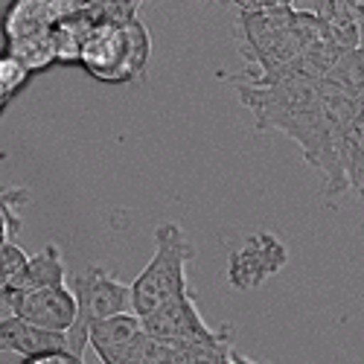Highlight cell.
<instances>
[{"mask_svg": "<svg viewBox=\"0 0 364 364\" xmlns=\"http://www.w3.org/2000/svg\"><path fill=\"white\" fill-rule=\"evenodd\" d=\"M236 90L259 129H274L300 146L306 164L323 175L326 198H336L350 187L341 146L350 123L364 108L355 90L306 73H289L265 85L239 82Z\"/></svg>", "mask_w": 364, "mask_h": 364, "instance_id": "cell-1", "label": "cell"}, {"mask_svg": "<svg viewBox=\"0 0 364 364\" xmlns=\"http://www.w3.org/2000/svg\"><path fill=\"white\" fill-rule=\"evenodd\" d=\"M236 36H239V53L248 62V70L242 79L233 82L265 85L277 79L318 38L332 33L326 15L303 12V9L297 12L294 6H274V9L242 12L236 23Z\"/></svg>", "mask_w": 364, "mask_h": 364, "instance_id": "cell-2", "label": "cell"}, {"mask_svg": "<svg viewBox=\"0 0 364 364\" xmlns=\"http://www.w3.org/2000/svg\"><path fill=\"white\" fill-rule=\"evenodd\" d=\"M151 53L149 29L132 18H97L82 50V68L108 85H126L143 76Z\"/></svg>", "mask_w": 364, "mask_h": 364, "instance_id": "cell-3", "label": "cell"}, {"mask_svg": "<svg viewBox=\"0 0 364 364\" xmlns=\"http://www.w3.org/2000/svg\"><path fill=\"white\" fill-rule=\"evenodd\" d=\"M193 248L181 225L166 222L155 230V254L132 283V306L137 315H149L164 303L187 294V262Z\"/></svg>", "mask_w": 364, "mask_h": 364, "instance_id": "cell-4", "label": "cell"}, {"mask_svg": "<svg viewBox=\"0 0 364 364\" xmlns=\"http://www.w3.org/2000/svg\"><path fill=\"white\" fill-rule=\"evenodd\" d=\"M68 286L76 294V321L68 329V344L79 355L87 350V336L94 323L119 312H134L132 286L117 280L102 265H87L82 274H73L68 280Z\"/></svg>", "mask_w": 364, "mask_h": 364, "instance_id": "cell-5", "label": "cell"}, {"mask_svg": "<svg viewBox=\"0 0 364 364\" xmlns=\"http://www.w3.org/2000/svg\"><path fill=\"white\" fill-rule=\"evenodd\" d=\"M289 262V248L274 236V233H254L242 242L239 248L230 251L228 257V280L239 291H251L262 286L271 274L283 271Z\"/></svg>", "mask_w": 364, "mask_h": 364, "instance_id": "cell-6", "label": "cell"}, {"mask_svg": "<svg viewBox=\"0 0 364 364\" xmlns=\"http://www.w3.org/2000/svg\"><path fill=\"white\" fill-rule=\"evenodd\" d=\"M143 323L151 336L164 341H230L228 329L207 326L190 291L164 303L161 309L143 315Z\"/></svg>", "mask_w": 364, "mask_h": 364, "instance_id": "cell-7", "label": "cell"}, {"mask_svg": "<svg viewBox=\"0 0 364 364\" xmlns=\"http://www.w3.org/2000/svg\"><path fill=\"white\" fill-rule=\"evenodd\" d=\"M9 306L12 315H21L55 332H68L76 321V294L68 283L36 291H9Z\"/></svg>", "mask_w": 364, "mask_h": 364, "instance_id": "cell-8", "label": "cell"}, {"mask_svg": "<svg viewBox=\"0 0 364 364\" xmlns=\"http://www.w3.org/2000/svg\"><path fill=\"white\" fill-rule=\"evenodd\" d=\"M146 323L137 312H119L111 318H102L90 326L87 347L100 355L102 364H126L134 344L143 338Z\"/></svg>", "mask_w": 364, "mask_h": 364, "instance_id": "cell-9", "label": "cell"}, {"mask_svg": "<svg viewBox=\"0 0 364 364\" xmlns=\"http://www.w3.org/2000/svg\"><path fill=\"white\" fill-rule=\"evenodd\" d=\"M68 332H55L41 323H33L21 315H4L0 318V353H12L21 358L41 355L50 350H65Z\"/></svg>", "mask_w": 364, "mask_h": 364, "instance_id": "cell-10", "label": "cell"}, {"mask_svg": "<svg viewBox=\"0 0 364 364\" xmlns=\"http://www.w3.org/2000/svg\"><path fill=\"white\" fill-rule=\"evenodd\" d=\"M68 283V265L62 259L58 245H44L36 257H26L23 268L15 274L9 291H36V289H50V286H65Z\"/></svg>", "mask_w": 364, "mask_h": 364, "instance_id": "cell-11", "label": "cell"}, {"mask_svg": "<svg viewBox=\"0 0 364 364\" xmlns=\"http://www.w3.org/2000/svg\"><path fill=\"white\" fill-rule=\"evenodd\" d=\"M53 23L55 15L50 0H12L4 12V21H0V33H4V41H15L23 36L41 33V29H50Z\"/></svg>", "mask_w": 364, "mask_h": 364, "instance_id": "cell-12", "label": "cell"}, {"mask_svg": "<svg viewBox=\"0 0 364 364\" xmlns=\"http://www.w3.org/2000/svg\"><path fill=\"white\" fill-rule=\"evenodd\" d=\"M94 21H97V15L87 9V12L65 15L53 23L55 62H62V65H79L82 62V50H85L90 29H94Z\"/></svg>", "mask_w": 364, "mask_h": 364, "instance_id": "cell-13", "label": "cell"}, {"mask_svg": "<svg viewBox=\"0 0 364 364\" xmlns=\"http://www.w3.org/2000/svg\"><path fill=\"white\" fill-rule=\"evenodd\" d=\"M6 50L12 55H18L21 62L38 73L50 65H55V41H53V26L50 29H41V33H33V36H23V38H15V41H6Z\"/></svg>", "mask_w": 364, "mask_h": 364, "instance_id": "cell-14", "label": "cell"}, {"mask_svg": "<svg viewBox=\"0 0 364 364\" xmlns=\"http://www.w3.org/2000/svg\"><path fill=\"white\" fill-rule=\"evenodd\" d=\"M341 161H344V172H347V184L364 201V108H361V114L350 123V129L344 134Z\"/></svg>", "mask_w": 364, "mask_h": 364, "instance_id": "cell-15", "label": "cell"}, {"mask_svg": "<svg viewBox=\"0 0 364 364\" xmlns=\"http://www.w3.org/2000/svg\"><path fill=\"white\" fill-rule=\"evenodd\" d=\"M29 76H33V70H29L18 55H12L9 50L0 53V90H6L9 97H15L26 87Z\"/></svg>", "mask_w": 364, "mask_h": 364, "instance_id": "cell-16", "label": "cell"}, {"mask_svg": "<svg viewBox=\"0 0 364 364\" xmlns=\"http://www.w3.org/2000/svg\"><path fill=\"white\" fill-rule=\"evenodd\" d=\"M23 364H85V361H82L79 353L65 347V350H50V353H41V355H29V358H23Z\"/></svg>", "mask_w": 364, "mask_h": 364, "instance_id": "cell-17", "label": "cell"}, {"mask_svg": "<svg viewBox=\"0 0 364 364\" xmlns=\"http://www.w3.org/2000/svg\"><path fill=\"white\" fill-rule=\"evenodd\" d=\"M228 4L239 6L242 12H257V9H274V6H291L294 0H228Z\"/></svg>", "mask_w": 364, "mask_h": 364, "instance_id": "cell-18", "label": "cell"}, {"mask_svg": "<svg viewBox=\"0 0 364 364\" xmlns=\"http://www.w3.org/2000/svg\"><path fill=\"white\" fill-rule=\"evenodd\" d=\"M9 102H12V97L6 94V90H0V114H4V108H6Z\"/></svg>", "mask_w": 364, "mask_h": 364, "instance_id": "cell-19", "label": "cell"}, {"mask_svg": "<svg viewBox=\"0 0 364 364\" xmlns=\"http://www.w3.org/2000/svg\"><path fill=\"white\" fill-rule=\"evenodd\" d=\"M358 100H361V105H364V85H361V90H358Z\"/></svg>", "mask_w": 364, "mask_h": 364, "instance_id": "cell-20", "label": "cell"}]
</instances>
